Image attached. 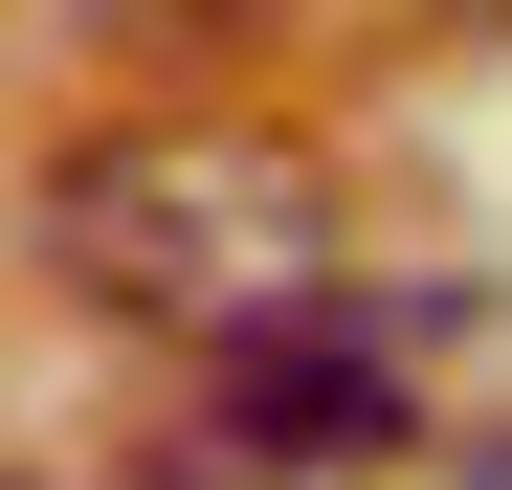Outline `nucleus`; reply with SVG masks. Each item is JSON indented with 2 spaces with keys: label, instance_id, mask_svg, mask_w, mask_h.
Returning a JSON list of instances; mask_svg holds the SVG:
<instances>
[{
  "label": "nucleus",
  "instance_id": "obj_1",
  "mask_svg": "<svg viewBox=\"0 0 512 490\" xmlns=\"http://www.w3.org/2000/svg\"><path fill=\"white\" fill-rule=\"evenodd\" d=\"M45 268L112 312H179V335H245V312L334 290V179L245 112H134L45 179Z\"/></svg>",
  "mask_w": 512,
  "mask_h": 490
},
{
  "label": "nucleus",
  "instance_id": "obj_2",
  "mask_svg": "<svg viewBox=\"0 0 512 490\" xmlns=\"http://www.w3.org/2000/svg\"><path fill=\"white\" fill-rule=\"evenodd\" d=\"M223 446L245 468H357V446H401V379L334 335V290H290V312L223 335Z\"/></svg>",
  "mask_w": 512,
  "mask_h": 490
}]
</instances>
